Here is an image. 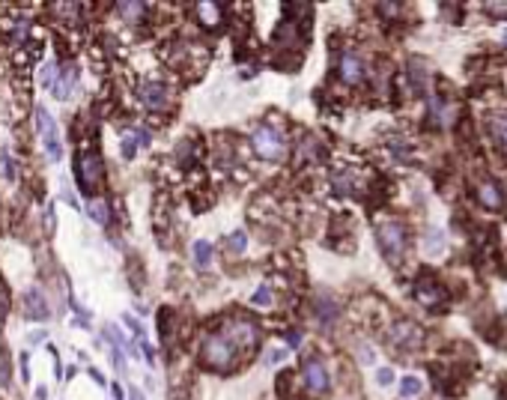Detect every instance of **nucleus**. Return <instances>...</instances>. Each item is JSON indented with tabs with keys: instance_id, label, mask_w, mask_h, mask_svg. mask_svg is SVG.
<instances>
[{
	"instance_id": "1",
	"label": "nucleus",
	"mask_w": 507,
	"mask_h": 400,
	"mask_svg": "<svg viewBox=\"0 0 507 400\" xmlns=\"http://www.w3.org/2000/svg\"><path fill=\"white\" fill-rule=\"evenodd\" d=\"M236 359H239V352H236V347L230 344V340L218 332V335H212L209 340H206V347H203V362H206L212 370H233L236 367Z\"/></svg>"
},
{
	"instance_id": "2",
	"label": "nucleus",
	"mask_w": 507,
	"mask_h": 400,
	"mask_svg": "<svg viewBox=\"0 0 507 400\" xmlns=\"http://www.w3.org/2000/svg\"><path fill=\"white\" fill-rule=\"evenodd\" d=\"M36 128H39V138H42V147L51 155V162H60L63 159V144H60V135H57V123L45 108H36Z\"/></svg>"
},
{
	"instance_id": "3",
	"label": "nucleus",
	"mask_w": 507,
	"mask_h": 400,
	"mask_svg": "<svg viewBox=\"0 0 507 400\" xmlns=\"http://www.w3.org/2000/svg\"><path fill=\"white\" fill-rule=\"evenodd\" d=\"M221 335L236 347V352H242V350H254V347L260 344V328H257L254 323H248V320L227 323V326L221 328Z\"/></svg>"
},
{
	"instance_id": "4",
	"label": "nucleus",
	"mask_w": 507,
	"mask_h": 400,
	"mask_svg": "<svg viewBox=\"0 0 507 400\" xmlns=\"http://www.w3.org/2000/svg\"><path fill=\"white\" fill-rule=\"evenodd\" d=\"M101 177H105V167H101V159L96 152H84L81 162H78V182H81V191L84 194H96Z\"/></svg>"
},
{
	"instance_id": "5",
	"label": "nucleus",
	"mask_w": 507,
	"mask_h": 400,
	"mask_svg": "<svg viewBox=\"0 0 507 400\" xmlns=\"http://www.w3.org/2000/svg\"><path fill=\"white\" fill-rule=\"evenodd\" d=\"M376 236H379V245H382L385 257L391 263H397L406 251V230L400 224H382L379 230H376Z\"/></svg>"
},
{
	"instance_id": "6",
	"label": "nucleus",
	"mask_w": 507,
	"mask_h": 400,
	"mask_svg": "<svg viewBox=\"0 0 507 400\" xmlns=\"http://www.w3.org/2000/svg\"><path fill=\"white\" fill-rule=\"evenodd\" d=\"M254 150H257L260 159L278 162L281 155H284V138L263 126V128H257V132H254Z\"/></svg>"
},
{
	"instance_id": "7",
	"label": "nucleus",
	"mask_w": 507,
	"mask_h": 400,
	"mask_svg": "<svg viewBox=\"0 0 507 400\" xmlns=\"http://www.w3.org/2000/svg\"><path fill=\"white\" fill-rule=\"evenodd\" d=\"M24 317L27 320H48L51 317V305H48L45 293H42L39 287L24 293Z\"/></svg>"
},
{
	"instance_id": "8",
	"label": "nucleus",
	"mask_w": 507,
	"mask_h": 400,
	"mask_svg": "<svg viewBox=\"0 0 507 400\" xmlns=\"http://www.w3.org/2000/svg\"><path fill=\"white\" fill-rule=\"evenodd\" d=\"M304 385L313 391V394H323L328 391V370L320 359H308L304 362Z\"/></svg>"
},
{
	"instance_id": "9",
	"label": "nucleus",
	"mask_w": 507,
	"mask_h": 400,
	"mask_svg": "<svg viewBox=\"0 0 507 400\" xmlns=\"http://www.w3.org/2000/svg\"><path fill=\"white\" fill-rule=\"evenodd\" d=\"M75 87H78V69H75V66H69L66 72H63L60 78H57V81L51 84L54 96L60 99V102H66V99H69L72 93H75Z\"/></svg>"
},
{
	"instance_id": "10",
	"label": "nucleus",
	"mask_w": 507,
	"mask_h": 400,
	"mask_svg": "<svg viewBox=\"0 0 507 400\" xmlns=\"http://www.w3.org/2000/svg\"><path fill=\"white\" fill-rule=\"evenodd\" d=\"M340 78L346 84H361V78H364V63H361L358 54H346L340 60Z\"/></svg>"
},
{
	"instance_id": "11",
	"label": "nucleus",
	"mask_w": 507,
	"mask_h": 400,
	"mask_svg": "<svg viewBox=\"0 0 507 400\" xmlns=\"http://www.w3.org/2000/svg\"><path fill=\"white\" fill-rule=\"evenodd\" d=\"M194 9H197L200 24H206V27H218V24L224 21V6H221V4H209V0H200Z\"/></svg>"
},
{
	"instance_id": "12",
	"label": "nucleus",
	"mask_w": 507,
	"mask_h": 400,
	"mask_svg": "<svg viewBox=\"0 0 507 400\" xmlns=\"http://www.w3.org/2000/svg\"><path fill=\"white\" fill-rule=\"evenodd\" d=\"M143 102H147V108H152V111H165L167 108V87L165 84H147L143 87Z\"/></svg>"
},
{
	"instance_id": "13",
	"label": "nucleus",
	"mask_w": 507,
	"mask_h": 400,
	"mask_svg": "<svg viewBox=\"0 0 507 400\" xmlns=\"http://www.w3.org/2000/svg\"><path fill=\"white\" fill-rule=\"evenodd\" d=\"M477 200H481L484 206H489V209H498L504 204V197H501L496 182H481L477 185Z\"/></svg>"
},
{
	"instance_id": "14",
	"label": "nucleus",
	"mask_w": 507,
	"mask_h": 400,
	"mask_svg": "<svg viewBox=\"0 0 507 400\" xmlns=\"http://www.w3.org/2000/svg\"><path fill=\"white\" fill-rule=\"evenodd\" d=\"M316 313H320V320L328 326V323L338 320L340 308H338V302H331V299H320V302H316Z\"/></svg>"
},
{
	"instance_id": "15",
	"label": "nucleus",
	"mask_w": 507,
	"mask_h": 400,
	"mask_svg": "<svg viewBox=\"0 0 507 400\" xmlns=\"http://www.w3.org/2000/svg\"><path fill=\"white\" fill-rule=\"evenodd\" d=\"M418 299H421L424 305H436V302H442V290L436 287V284H418Z\"/></svg>"
},
{
	"instance_id": "16",
	"label": "nucleus",
	"mask_w": 507,
	"mask_h": 400,
	"mask_svg": "<svg viewBox=\"0 0 507 400\" xmlns=\"http://www.w3.org/2000/svg\"><path fill=\"white\" fill-rule=\"evenodd\" d=\"M430 111H433V120H436L439 126H445V123H451L454 120V113H451V108H447L442 99H433L430 102Z\"/></svg>"
},
{
	"instance_id": "17",
	"label": "nucleus",
	"mask_w": 507,
	"mask_h": 400,
	"mask_svg": "<svg viewBox=\"0 0 507 400\" xmlns=\"http://www.w3.org/2000/svg\"><path fill=\"white\" fill-rule=\"evenodd\" d=\"M194 263L200 266V269H206L209 263H212V245L209 242H194Z\"/></svg>"
},
{
	"instance_id": "18",
	"label": "nucleus",
	"mask_w": 507,
	"mask_h": 400,
	"mask_svg": "<svg viewBox=\"0 0 507 400\" xmlns=\"http://www.w3.org/2000/svg\"><path fill=\"white\" fill-rule=\"evenodd\" d=\"M421 379H415V377H406V379H400V397H406V400H412V397H418L421 394Z\"/></svg>"
},
{
	"instance_id": "19",
	"label": "nucleus",
	"mask_w": 507,
	"mask_h": 400,
	"mask_svg": "<svg viewBox=\"0 0 507 400\" xmlns=\"http://www.w3.org/2000/svg\"><path fill=\"white\" fill-rule=\"evenodd\" d=\"M117 12H120V18H126V21H138L143 12H147V4H120Z\"/></svg>"
},
{
	"instance_id": "20",
	"label": "nucleus",
	"mask_w": 507,
	"mask_h": 400,
	"mask_svg": "<svg viewBox=\"0 0 507 400\" xmlns=\"http://www.w3.org/2000/svg\"><path fill=\"white\" fill-rule=\"evenodd\" d=\"M87 212H90V218L96 224H108V204L105 200H93V204L87 206Z\"/></svg>"
},
{
	"instance_id": "21",
	"label": "nucleus",
	"mask_w": 507,
	"mask_h": 400,
	"mask_svg": "<svg viewBox=\"0 0 507 400\" xmlns=\"http://www.w3.org/2000/svg\"><path fill=\"white\" fill-rule=\"evenodd\" d=\"M135 150H138V140H135V132H126L123 135V159H135Z\"/></svg>"
},
{
	"instance_id": "22",
	"label": "nucleus",
	"mask_w": 507,
	"mask_h": 400,
	"mask_svg": "<svg viewBox=\"0 0 507 400\" xmlns=\"http://www.w3.org/2000/svg\"><path fill=\"white\" fill-rule=\"evenodd\" d=\"M245 245H248V239H245V233H242V230H236L233 236H227V248L233 251V254H242V251H245Z\"/></svg>"
},
{
	"instance_id": "23",
	"label": "nucleus",
	"mask_w": 507,
	"mask_h": 400,
	"mask_svg": "<svg viewBox=\"0 0 507 400\" xmlns=\"http://www.w3.org/2000/svg\"><path fill=\"white\" fill-rule=\"evenodd\" d=\"M427 248H430L433 254H439V251L445 248V236H442L439 230H430V233H427Z\"/></svg>"
},
{
	"instance_id": "24",
	"label": "nucleus",
	"mask_w": 507,
	"mask_h": 400,
	"mask_svg": "<svg viewBox=\"0 0 507 400\" xmlns=\"http://www.w3.org/2000/svg\"><path fill=\"white\" fill-rule=\"evenodd\" d=\"M251 305H257V308H269V305H272V290H269V287H260V290L254 293V299H251Z\"/></svg>"
},
{
	"instance_id": "25",
	"label": "nucleus",
	"mask_w": 507,
	"mask_h": 400,
	"mask_svg": "<svg viewBox=\"0 0 507 400\" xmlns=\"http://www.w3.org/2000/svg\"><path fill=\"white\" fill-rule=\"evenodd\" d=\"M376 382H379V385H391V382H394V370H391V367H379Z\"/></svg>"
},
{
	"instance_id": "26",
	"label": "nucleus",
	"mask_w": 507,
	"mask_h": 400,
	"mask_svg": "<svg viewBox=\"0 0 507 400\" xmlns=\"http://www.w3.org/2000/svg\"><path fill=\"white\" fill-rule=\"evenodd\" d=\"M135 140H138V147H150V140H152L150 128H135Z\"/></svg>"
},
{
	"instance_id": "27",
	"label": "nucleus",
	"mask_w": 507,
	"mask_h": 400,
	"mask_svg": "<svg viewBox=\"0 0 507 400\" xmlns=\"http://www.w3.org/2000/svg\"><path fill=\"white\" fill-rule=\"evenodd\" d=\"M6 308H9V293H6L4 284H0V320L6 317Z\"/></svg>"
},
{
	"instance_id": "28",
	"label": "nucleus",
	"mask_w": 507,
	"mask_h": 400,
	"mask_svg": "<svg viewBox=\"0 0 507 400\" xmlns=\"http://www.w3.org/2000/svg\"><path fill=\"white\" fill-rule=\"evenodd\" d=\"M284 355H286V350H272V352L266 355V365H274V362H281Z\"/></svg>"
},
{
	"instance_id": "29",
	"label": "nucleus",
	"mask_w": 507,
	"mask_h": 400,
	"mask_svg": "<svg viewBox=\"0 0 507 400\" xmlns=\"http://www.w3.org/2000/svg\"><path fill=\"white\" fill-rule=\"evenodd\" d=\"M0 370H4V385H9V362H6V352H0Z\"/></svg>"
},
{
	"instance_id": "30",
	"label": "nucleus",
	"mask_w": 507,
	"mask_h": 400,
	"mask_svg": "<svg viewBox=\"0 0 507 400\" xmlns=\"http://www.w3.org/2000/svg\"><path fill=\"white\" fill-rule=\"evenodd\" d=\"M126 326H128V328H132V332H135V335H138V338H140V335H143V328H140V323H138V320H135V317H126Z\"/></svg>"
},
{
	"instance_id": "31",
	"label": "nucleus",
	"mask_w": 507,
	"mask_h": 400,
	"mask_svg": "<svg viewBox=\"0 0 507 400\" xmlns=\"http://www.w3.org/2000/svg\"><path fill=\"white\" fill-rule=\"evenodd\" d=\"M54 224H57V218H54V206H48V212H45V227L54 233Z\"/></svg>"
},
{
	"instance_id": "32",
	"label": "nucleus",
	"mask_w": 507,
	"mask_h": 400,
	"mask_svg": "<svg viewBox=\"0 0 507 400\" xmlns=\"http://www.w3.org/2000/svg\"><path fill=\"white\" fill-rule=\"evenodd\" d=\"M140 352H143V359L147 362H152V347L147 344V340H140Z\"/></svg>"
},
{
	"instance_id": "33",
	"label": "nucleus",
	"mask_w": 507,
	"mask_h": 400,
	"mask_svg": "<svg viewBox=\"0 0 507 400\" xmlns=\"http://www.w3.org/2000/svg\"><path fill=\"white\" fill-rule=\"evenodd\" d=\"M286 340H289V347H299V340H301V335H299V332H289V335H286Z\"/></svg>"
},
{
	"instance_id": "34",
	"label": "nucleus",
	"mask_w": 507,
	"mask_h": 400,
	"mask_svg": "<svg viewBox=\"0 0 507 400\" xmlns=\"http://www.w3.org/2000/svg\"><path fill=\"white\" fill-rule=\"evenodd\" d=\"M489 12H507V4H489Z\"/></svg>"
},
{
	"instance_id": "35",
	"label": "nucleus",
	"mask_w": 507,
	"mask_h": 400,
	"mask_svg": "<svg viewBox=\"0 0 507 400\" xmlns=\"http://www.w3.org/2000/svg\"><path fill=\"white\" fill-rule=\"evenodd\" d=\"M42 338H45V332H33V335H30V344H39Z\"/></svg>"
},
{
	"instance_id": "36",
	"label": "nucleus",
	"mask_w": 507,
	"mask_h": 400,
	"mask_svg": "<svg viewBox=\"0 0 507 400\" xmlns=\"http://www.w3.org/2000/svg\"><path fill=\"white\" fill-rule=\"evenodd\" d=\"M132 400H143V397H140V391H132Z\"/></svg>"
},
{
	"instance_id": "37",
	"label": "nucleus",
	"mask_w": 507,
	"mask_h": 400,
	"mask_svg": "<svg viewBox=\"0 0 507 400\" xmlns=\"http://www.w3.org/2000/svg\"><path fill=\"white\" fill-rule=\"evenodd\" d=\"M501 39H504V45H507V30H504V36H501Z\"/></svg>"
},
{
	"instance_id": "38",
	"label": "nucleus",
	"mask_w": 507,
	"mask_h": 400,
	"mask_svg": "<svg viewBox=\"0 0 507 400\" xmlns=\"http://www.w3.org/2000/svg\"><path fill=\"white\" fill-rule=\"evenodd\" d=\"M504 132H507V128H504Z\"/></svg>"
}]
</instances>
